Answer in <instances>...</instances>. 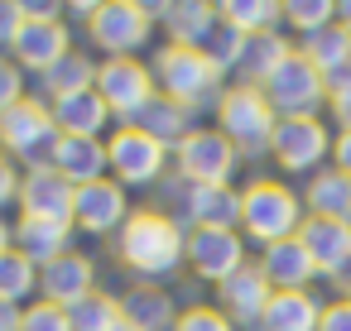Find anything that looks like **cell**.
<instances>
[{
  "label": "cell",
  "mask_w": 351,
  "mask_h": 331,
  "mask_svg": "<svg viewBox=\"0 0 351 331\" xmlns=\"http://www.w3.org/2000/svg\"><path fill=\"white\" fill-rule=\"evenodd\" d=\"M332 168H337L341 178H351V135H337V140H332Z\"/></svg>",
  "instance_id": "obj_46"
},
{
  "label": "cell",
  "mask_w": 351,
  "mask_h": 331,
  "mask_svg": "<svg viewBox=\"0 0 351 331\" xmlns=\"http://www.w3.org/2000/svg\"><path fill=\"white\" fill-rule=\"evenodd\" d=\"M58 125H53V111L44 96H25L20 106L0 111V154H10L20 168H44L53 163V149H58Z\"/></svg>",
  "instance_id": "obj_5"
},
{
  "label": "cell",
  "mask_w": 351,
  "mask_h": 331,
  "mask_svg": "<svg viewBox=\"0 0 351 331\" xmlns=\"http://www.w3.org/2000/svg\"><path fill=\"white\" fill-rule=\"evenodd\" d=\"M250 264L245 254V235L241 230H188V269L202 283H226L231 274H241Z\"/></svg>",
  "instance_id": "obj_14"
},
{
  "label": "cell",
  "mask_w": 351,
  "mask_h": 331,
  "mask_svg": "<svg viewBox=\"0 0 351 331\" xmlns=\"http://www.w3.org/2000/svg\"><path fill=\"white\" fill-rule=\"evenodd\" d=\"M149 72H154V87L159 96L188 106L193 116L202 111H217L221 92H226V72L202 53V49H183V44H159L154 58H149Z\"/></svg>",
  "instance_id": "obj_2"
},
{
  "label": "cell",
  "mask_w": 351,
  "mask_h": 331,
  "mask_svg": "<svg viewBox=\"0 0 351 331\" xmlns=\"http://www.w3.org/2000/svg\"><path fill=\"white\" fill-rule=\"evenodd\" d=\"M53 168L73 183V187H87V183H101L111 178V159H106V140H58L53 149Z\"/></svg>",
  "instance_id": "obj_26"
},
{
  "label": "cell",
  "mask_w": 351,
  "mask_h": 331,
  "mask_svg": "<svg viewBox=\"0 0 351 331\" xmlns=\"http://www.w3.org/2000/svg\"><path fill=\"white\" fill-rule=\"evenodd\" d=\"M29 72L10 58V53H0V111H10V106H20L25 96H29Z\"/></svg>",
  "instance_id": "obj_37"
},
{
  "label": "cell",
  "mask_w": 351,
  "mask_h": 331,
  "mask_svg": "<svg viewBox=\"0 0 351 331\" xmlns=\"http://www.w3.org/2000/svg\"><path fill=\"white\" fill-rule=\"evenodd\" d=\"M173 331H236V326H231L226 312H217L212 302H197V307L178 312V326H173Z\"/></svg>",
  "instance_id": "obj_38"
},
{
  "label": "cell",
  "mask_w": 351,
  "mask_h": 331,
  "mask_svg": "<svg viewBox=\"0 0 351 331\" xmlns=\"http://www.w3.org/2000/svg\"><path fill=\"white\" fill-rule=\"evenodd\" d=\"M274 297V288H269V278H265V269L250 259L241 274H231L226 283H217V297H212V307L217 312H226V321L241 331V326H260V317H265V302Z\"/></svg>",
  "instance_id": "obj_15"
},
{
  "label": "cell",
  "mask_w": 351,
  "mask_h": 331,
  "mask_svg": "<svg viewBox=\"0 0 351 331\" xmlns=\"http://www.w3.org/2000/svg\"><path fill=\"white\" fill-rule=\"evenodd\" d=\"M25 20H68V5H53V0H20Z\"/></svg>",
  "instance_id": "obj_43"
},
{
  "label": "cell",
  "mask_w": 351,
  "mask_h": 331,
  "mask_svg": "<svg viewBox=\"0 0 351 331\" xmlns=\"http://www.w3.org/2000/svg\"><path fill=\"white\" fill-rule=\"evenodd\" d=\"M173 216L188 230H241V187H202L178 183L173 187Z\"/></svg>",
  "instance_id": "obj_12"
},
{
  "label": "cell",
  "mask_w": 351,
  "mask_h": 331,
  "mask_svg": "<svg viewBox=\"0 0 351 331\" xmlns=\"http://www.w3.org/2000/svg\"><path fill=\"white\" fill-rule=\"evenodd\" d=\"M135 130H145L154 144H164V149H178L193 130H197V116L188 111V106H178V101H169V96H154L135 120H130Z\"/></svg>",
  "instance_id": "obj_27"
},
{
  "label": "cell",
  "mask_w": 351,
  "mask_h": 331,
  "mask_svg": "<svg viewBox=\"0 0 351 331\" xmlns=\"http://www.w3.org/2000/svg\"><path fill=\"white\" fill-rule=\"evenodd\" d=\"M121 321L135 331H173L178 326V302L159 283H130L121 293Z\"/></svg>",
  "instance_id": "obj_23"
},
{
  "label": "cell",
  "mask_w": 351,
  "mask_h": 331,
  "mask_svg": "<svg viewBox=\"0 0 351 331\" xmlns=\"http://www.w3.org/2000/svg\"><path fill=\"white\" fill-rule=\"evenodd\" d=\"M212 29H217V5H212V0H169V5H164V20H159L164 44L202 49Z\"/></svg>",
  "instance_id": "obj_24"
},
{
  "label": "cell",
  "mask_w": 351,
  "mask_h": 331,
  "mask_svg": "<svg viewBox=\"0 0 351 331\" xmlns=\"http://www.w3.org/2000/svg\"><path fill=\"white\" fill-rule=\"evenodd\" d=\"M317 331H351V302H346V297L322 302V321H317Z\"/></svg>",
  "instance_id": "obj_42"
},
{
  "label": "cell",
  "mask_w": 351,
  "mask_h": 331,
  "mask_svg": "<svg viewBox=\"0 0 351 331\" xmlns=\"http://www.w3.org/2000/svg\"><path fill=\"white\" fill-rule=\"evenodd\" d=\"M217 20L250 39V34L284 29V5L279 0H217Z\"/></svg>",
  "instance_id": "obj_31"
},
{
  "label": "cell",
  "mask_w": 351,
  "mask_h": 331,
  "mask_svg": "<svg viewBox=\"0 0 351 331\" xmlns=\"http://www.w3.org/2000/svg\"><path fill=\"white\" fill-rule=\"evenodd\" d=\"M212 116H217V130L236 144L241 159H260V154H269V140H274L279 116L269 111V101H265L260 87L231 82V87L221 92V101H217Z\"/></svg>",
  "instance_id": "obj_4"
},
{
  "label": "cell",
  "mask_w": 351,
  "mask_h": 331,
  "mask_svg": "<svg viewBox=\"0 0 351 331\" xmlns=\"http://www.w3.org/2000/svg\"><path fill=\"white\" fill-rule=\"evenodd\" d=\"M173 168L183 183H202V187H226L241 168L236 144L217 130V125H197L178 149H173Z\"/></svg>",
  "instance_id": "obj_10"
},
{
  "label": "cell",
  "mask_w": 351,
  "mask_h": 331,
  "mask_svg": "<svg viewBox=\"0 0 351 331\" xmlns=\"http://www.w3.org/2000/svg\"><path fill=\"white\" fill-rule=\"evenodd\" d=\"M337 25L351 34V0H341V5H337Z\"/></svg>",
  "instance_id": "obj_50"
},
{
  "label": "cell",
  "mask_w": 351,
  "mask_h": 331,
  "mask_svg": "<svg viewBox=\"0 0 351 331\" xmlns=\"http://www.w3.org/2000/svg\"><path fill=\"white\" fill-rule=\"evenodd\" d=\"M332 125L322 116H308V120H279L274 125V140H269V159L284 168V173H298V178H313L332 163Z\"/></svg>",
  "instance_id": "obj_7"
},
{
  "label": "cell",
  "mask_w": 351,
  "mask_h": 331,
  "mask_svg": "<svg viewBox=\"0 0 351 331\" xmlns=\"http://www.w3.org/2000/svg\"><path fill=\"white\" fill-rule=\"evenodd\" d=\"M15 250H20L34 269H49L53 259H63V254L73 250V226L20 216V221H15Z\"/></svg>",
  "instance_id": "obj_25"
},
{
  "label": "cell",
  "mask_w": 351,
  "mask_h": 331,
  "mask_svg": "<svg viewBox=\"0 0 351 331\" xmlns=\"http://www.w3.org/2000/svg\"><path fill=\"white\" fill-rule=\"evenodd\" d=\"M68 53H73V29H68V20H25V29H20L15 49H10V58H15L25 72H34V77H44L49 68H58Z\"/></svg>",
  "instance_id": "obj_17"
},
{
  "label": "cell",
  "mask_w": 351,
  "mask_h": 331,
  "mask_svg": "<svg viewBox=\"0 0 351 331\" xmlns=\"http://www.w3.org/2000/svg\"><path fill=\"white\" fill-rule=\"evenodd\" d=\"M20 29H25V5L20 0H0V53L15 49Z\"/></svg>",
  "instance_id": "obj_41"
},
{
  "label": "cell",
  "mask_w": 351,
  "mask_h": 331,
  "mask_svg": "<svg viewBox=\"0 0 351 331\" xmlns=\"http://www.w3.org/2000/svg\"><path fill=\"white\" fill-rule=\"evenodd\" d=\"M327 25H337V5L332 0H289L284 5V34L293 39H313L317 29H327Z\"/></svg>",
  "instance_id": "obj_35"
},
{
  "label": "cell",
  "mask_w": 351,
  "mask_h": 331,
  "mask_svg": "<svg viewBox=\"0 0 351 331\" xmlns=\"http://www.w3.org/2000/svg\"><path fill=\"white\" fill-rule=\"evenodd\" d=\"M73 197H77V187H73L53 163H44V168H25V183H20V216L73 226Z\"/></svg>",
  "instance_id": "obj_16"
},
{
  "label": "cell",
  "mask_w": 351,
  "mask_h": 331,
  "mask_svg": "<svg viewBox=\"0 0 351 331\" xmlns=\"http://www.w3.org/2000/svg\"><path fill=\"white\" fill-rule=\"evenodd\" d=\"M322 82H327V101H341V96H351V63H346V68H337V72H327Z\"/></svg>",
  "instance_id": "obj_45"
},
{
  "label": "cell",
  "mask_w": 351,
  "mask_h": 331,
  "mask_svg": "<svg viewBox=\"0 0 351 331\" xmlns=\"http://www.w3.org/2000/svg\"><path fill=\"white\" fill-rule=\"evenodd\" d=\"M0 331H25V307L20 302H0Z\"/></svg>",
  "instance_id": "obj_47"
},
{
  "label": "cell",
  "mask_w": 351,
  "mask_h": 331,
  "mask_svg": "<svg viewBox=\"0 0 351 331\" xmlns=\"http://www.w3.org/2000/svg\"><path fill=\"white\" fill-rule=\"evenodd\" d=\"M97 264L92 254L82 250H68L63 259H53L49 269H39V302H53V307H73L77 297L97 293Z\"/></svg>",
  "instance_id": "obj_19"
},
{
  "label": "cell",
  "mask_w": 351,
  "mask_h": 331,
  "mask_svg": "<svg viewBox=\"0 0 351 331\" xmlns=\"http://www.w3.org/2000/svg\"><path fill=\"white\" fill-rule=\"evenodd\" d=\"M298 53L327 77V72H337V68L351 63V34H346L341 25H327V29H317L313 39H298Z\"/></svg>",
  "instance_id": "obj_32"
},
{
  "label": "cell",
  "mask_w": 351,
  "mask_h": 331,
  "mask_svg": "<svg viewBox=\"0 0 351 331\" xmlns=\"http://www.w3.org/2000/svg\"><path fill=\"white\" fill-rule=\"evenodd\" d=\"M63 312H68L73 331H116V326H121V293L97 288V293L77 297V302L63 307Z\"/></svg>",
  "instance_id": "obj_33"
},
{
  "label": "cell",
  "mask_w": 351,
  "mask_h": 331,
  "mask_svg": "<svg viewBox=\"0 0 351 331\" xmlns=\"http://www.w3.org/2000/svg\"><path fill=\"white\" fill-rule=\"evenodd\" d=\"M106 159H111V178L130 192V187H154L164 183L169 163H173V149L154 144L145 130L135 125H116L111 140H106Z\"/></svg>",
  "instance_id": "obj_8"
},
{
  "label": "cell",
  "mask_w": 351,
  "mask_h": 331,
  "mask_svg": "<svg viewBox=\"0 0 351 331\" xmlns=\"http://www.w3.org/2000/svg\"><path fill=\"white\" fill-rule=\"evenodd\" d=\"M149 34H154V20L145 0H101L87 25V39L101 58H140Z\"/></svg>",
  "instance_id": "obj_6"
},
{
  "label": "cell",
  "mask_w": 351,
  "mask_h": 331,
  "mask_svg": "<svg viewBox=\"0 0 351 331\" xmlns=\"http://www.w3.org/2000/svg\"><path fill=\"white\" fill-rule=\"evenodd\" d=\"M260 92H265V101H269V111L279 120H308V116L327 111V82L303 53H293Z\"/></svg>",
  "instance_id": "obj_9"
},
{
  "label": "cell",
  "mask_w": 351,
  "mask_h": 331,
  "mask_svg": "<svg viewBox=\"0 0 351 331\" xmlns=\"http://www.w3.org/2000/svg\"><path fill=\"white\" fill-rule=\"evenodd\" d=\"M130 211H135L130 192L116 178H101V183L77 187V197H73V230H82V235H116L130 221Z\"/></svg>",
  "instance_id": "obj_13"
},
{
  "label": "cell",
  "mask_w": 351,
  "mask_h": 331,
  "mask_svg": "<svg viewBox=\"0 0 351 331\" xmlns=\"http://www.w3.org/2000/svg\"><path fill=\"white\" fill-rule=\"evenodd\" d=\"M10 250H15V221L0 216V254H10Z\"/></svg>",
  "instance_id": "obj_49"
},
{
  "label": "cell",
  "mask_w": 351,
  "mask_h": 331,
  "mask_svg": "<svg viewBox=\"0 0 351 331\" xmlns=\"http://www.w3.org/2000/svg\"><path fill=\"white\" fill-rule=\"evenodd\" d=\"M116 259L140 283H159L188 264V226L173 211L135 207L130 221L116 230Z\"/></svg>",
  "instance_id": "obj_1"
},
{
  "label": "cell",
  "mask_w": 351,
  "mask_h": 331,
  "mask_svg": "<svg viewBox=\"0 0 351 331\" xmlns=\"http://www.w3.org/2000/svg\"><path fill=\"white\" fill-rule=\"evenodd\" d=\"M317 321H322V297L303 288V293H274L255 331H317Z\"/></svg>",
  "instance_id": "obj_28"
},
{
  "label": "cell",
  "mask_w": 351,
  "mask_h": 331,
  "mask_svg": "<svg viewBox=\"0 0 351 331\" xmlns=\"http://www.w3.org/2000/svg\"><path fill=\"white\" fill-rule=\"evenodd\" d=\"M298 240L317 269V278H341L351 269V221H322V216H303Z\"/></svg>",
  "instance_id": "obj_18"
},
{
  "label": "cell",
  "mask_w": 351,
  "mask_h": 331,
  "mask_svg": "<svg viewBox=\"0 0 351 331\" xmlns=\"http://www.w3.org/2000/svg\"><path fill=\"white\" fill-rule=\"evenodd\" d=\"M25 331H73V321L53 302H29L25 307Z\"/></svg>",
  "instance_id": "obj_39"
},
{
  "label": "cell",
  "mask_w": 351,
  "mask_h": 331,
  "mask_svg": "<svg viewBox=\"0 0 351 331\" xmlns=\"http://www.w3.org/2000/svg\"><path fill=\"white\" fill-rule=\"evenodd\" d=\"M34 293H39V269H34L20 250L0 254V302H20V307H29Z\"/></svg>",
  "instance_id": "obj_34"
},
{
  "label": "cell",
  "mask_w": 351,
  "mask_h": 331,
  "mask_svg": "<svg viewBox=\"0 0 351 331\" xmlns=\"http://www.w3.org/2000/svg\"><path fill=\"white\" fill-rule=\"evenodd\" d=\"M97 96L111 106V116L121 125H130L159 96V87H154V72H149L145 58H101V68H97Z\"/></svg>",
  "instance_id": "obj_11"
},
{
  "label": "cell",
  "mask_w": 351,
  "mask_h": 331,
  "mask_svg": "<svg viewBox=\"0 0 351 331\" xmlns=\"http://www.w3.org/2000/svg\"><path fill=\"white\" fill-rule=\"evenodd\" d=\"M303 216H308L303 211V192L279 183V178H250L241 187V235L255 240L260 250L279 245V240H293Z\"/></svg>",
  "instance_id": "obj_3"
},
{
  "label": "cell",
  "mask_w": 351,
  "mask_h": 331,
  "mask_svg": "<svg viewBox=\"0 0 351 331\" xmlns=\"http://www.w3.org/2000/svg\"><path fill=\"white\" fill-rule=\"evenodd\" d=\"M92 15H97V0H73L68 5V25L77 20V25H92Z\"/></svg>",
  "instance_id": "obj_48"
},
{
  "label": "cell",
  "mask_w": 351,
  "mask_h": 331,
  "mask_svg": "<svg viewBox=\"0 0 351 331\" xmlns=\"http://www.w3.org/2000/svg\"><path fill=\"white\" fill-rule=\"evenodd\" d=\"M116 331H135V326H130V321H121V326H116Z\"/></svg>",
  "instance_id": "obj_52"
},
{
  "label": "cell",
  "mask_w": 351,
  "mask_h": 331,
  "mask_svg": "<svg viewBox=\"0 0 351 331\" xmlns=\"http://www.w3.org/2000/svg\"><path fill=\"white\" fill-rule=\"evenodd\" d=\"M202 53H207L221 72H236V63H241V53H245V34H236L231 25H221V20H217V29L207 34Z\"/></svg>",
  "instance_id": "obj_36"
},
{
  "label": "cell",
  "mask_w": 351,
  "mask_h": 331,
  "mask_svg": "<svg viewBox=\"0 0 351 331\" xmlns=\"http://www.w3.org/2000/svg\"><path fill=\"white\" fill-rule=\"evenodd\" d=\"M49 111H53L58 135H68V140H106V130L116 120L111 106L97 96V87L77 92V96H63V101H49Z\"/></svg>",
  "instance_id": "obj_20"
},
{
  "label": "cell",
  "mask_w": 351,
  "mask_h": 331,
  "mask_svg": "<svg viewBox=\"0 0 351 331\" xmlns=\"http://www.w3.org/2000/svg\"><path fill=\"white\" fill-rule=\"evenodd\" d=\"M293 53H298V44H293L284 29L250 34V39H245V53H241V63H236V82H245V87H265V82H269Z\"/></svg>",
  "instance_id": "obj_22"
},
{
  "label": "cell",
  "mask_w": 351,
  "mask_h": 331,
  "mask_svg": "<svg viewBox=\"0 0 351 331\" xmlns=\"http://www.w3.org/2000/svg\"><path fill=\"white\" fill-rule=\"evenodd\" d=\"M332 283H337V297H346V302H351V269H346L341 278H332Z\"/></svg>",
  "instance_id": "obj_51"
},
{
  "label": "cell",
  "mask_w": 351,
  "mask_h": 331,
  "mask_svg": "<svg viewBox=\"0 0 351 331\" xmlns=\"http://www.w3.org/2000/svg\"><path fill=\"white\" fill-rule=\"evenodd\" d=\"M255 264L265 269V278H269L274 293H303L317 278V269H313V259H308V250H303L298 235L293 240H279V245H265Z\"/></svg>",
  "instance_id": "obj_21"
},
{
  "label": "cell",
  "mask_w": 351,
  "mask_h": 331,
  "mask_svg": "<svg viewBox=\"0 0 351 331\" xmlns=\"http://www.w3.org/2000/svg\"><path fill=\"white\" fill-rule=\"evenodd\" d=\"M303 211L322 221H351V178H341L332 163L303 183Z\"/></svg>",
  "instance_id": "obj_29"
},
{
  "label": "cell",
  "mask_w": 351,
  "mask_h": 331,
  "mask_svg": "<svg viewBox=\"0 0 351 331\" xmlns=\"http://www.w3.org/2000/svg\"><path fill=\"white\" fill-rule=\"evenodd\" d=\"M327 125H332V135H351V96L327 101Z\"/></svg>",
  "instance_id": "obj_44"
},
{
  "label": "cell",
  "mask_w": 351,
  "mask_h": 331,
  "mask_svg": "<svg viewBox=\"0 0 351 331\" xmlns=\"http://www.w3.org/2000/svg\"><path fill=\"white\" fill-rule=\"evenodd\" d=\"M97 58L92 53H82V49H73L58 68H49L44 77H39V96L44 101H63V96H77V92H92L97 87Z\"/></svg>",
  "instance_id": "obj_30"
},
{
  "label": "cell",
  "mask_w": 351,
  "mask_h": 331,
  "mask_svg": "<svg viewBox=\"0 0 351 331\" xmlns=\"http://www.w3.org/2000/svg\"><path fill=\"white\" fill-rule=\"evenodd\" d=\"M20 183H25V168L0 154V216H5V207H20Z\"/></svg>",
  "instance_id": "obj_40"
}]
</instances>
